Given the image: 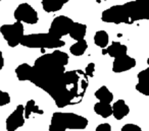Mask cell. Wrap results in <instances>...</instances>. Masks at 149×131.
Masks as SVG:
<instances>
[{
  "mask_svg": "<svg viewBox=\"0 0 149 131\" xmlns=\"http://www.w3.org/2000/svg\"><path fill=\"white\" fill-rule=\"evenodd\" d=\"M65 66L54 56L53 53L45 54L35 60L32 65L30 80L37 88L47 92L53 100L65 90L63 73Z\"/></svg>",
  "mask_w": 149,
  "mask_h": 131,
  "instance_id": "6da1fadb",
  "label": "cell"
},
{
  "mask_svg": "<svg viewBox=\"0 0 149 131\" xmlns=\"http://www.w3.org/2000/svg\"><path fill=\"white\" fill-rule=\"evenodd\" d=\"M63 84L72 97V105H78L85 97L89 86V77L84 70H70L63 73Z\"/></svg>",
  "mask_w": 149,
  "mask_h": 131,
  "instance_id": "7a4b0ae2",
  "label": "cell"
},
{
  "mask_svg": "<svg viewBox=\"0 0 149 131\" xmlns=\"http://www.w3.org/2000/svg\"><path fill=\"white\" fill-rule=\"evenodd\" d=\"M89 121L86 117L70 112H54L48 131L84 130L87 128Z\"/></svg>",
  "mask_w": 149,
  "mask_h": 131,
  "instance_id": "3957f363",
  "label": "cell"
},
{
  "mask_svg": "<svg viewBox=\"0 0 149 131\" xmlns=\"http://www.w3.org/2000/svg\"><path fill=\"white\" fill-rule=\"evenodd\" d=\"M19 45L30 49H58L63 47L65 42L49 33H40L25 35Z\"/></svg>",
  "mask_w": 149,
  "mask_h": 131,
  "instance_id": "277c9868",
  "label": "cell"
},
{
  "mask_svg": "<svg viewBox=\"0 0 149 131\" xmlns=\"http://www.w3.org/2000/svg\"><path fill=\"white\" fill-rule=\"evenodd\" d=\"M101 21L107 23H114V25H120V23L132 25L125 3L113 5L103 10L101 13Z\"/></svg>",
  "mask_w": 149,
  "mask_h": 131,
  "instance_id": "5b68a950",
  "label": "cell"
},
{
  "mask_svg": "<svg viewBox=\"0 0 149 131\" xmlns=\"http://www.w3.org/2000/svg\"><path fill=\"white\" fill-rule=\"evenodd\" d=\"M0 33L10 48H15L21 44L25 36V28L22 23L15 21L10 25H2L0 27Z\"/></svg>",
  "mask_w": 149,
  "mask_h": 131,
  "instance_id": "8992f818",
  "label": "cell"
},
{
  "mask_svg": "<svg viewBox=\"0 0 149 131\" xmlns=\"http://www.w3.org/2000/svg\"><path fill=\"white\" fill-rule=\"evenodd\" d=\"M15 21L27 25H36L39 21V15L32 5L29 3H21L17 6L13 12Z\"/></svg>",
  "mask_w": 149,
  "mask_h": 131,
  "instance_id": "52a82bcc",
  "label": "cell"
},
{
  "mask_svg": "<svg viewBox=\"0 0 149 131\" xmlns=\"http://www.w3.org/2000/svg\"><path fill=\"white\" fill-rule=\"evenodd\" d=\"M72 23H74V21L70 17H65V15H58L54 17L53 21H51L48 33L58 39H61L62 37L68 35L72 27Z\"/></svg>",
  "mask_w": 149,
  "mask_h": 131,
  "instance_id": "ba28073f",
  "label": "cell"
},
{
  "mask_svg": "<svg viewBox=\"0 0 149 131\" xmlns=\"http://www.w3.org/2000/svg\"><path fill=\"white\" fill-rule=\"evenodd\" d=\"M26 119L24 117V105H17L15 111L9 115L5 121L6 131H17L25 125Z\"/></svg>",
  "mask_w": 149,
  "mask_h": 131,
  "instance_id": "9c48e42d",
  "label": "cell"
},
{
  "mask_svg": "<svg viewBox=\"0 0 149 131\" xmlns=\"http://www.w3.org/2000/svg\"><path fill=\"white\" fill-rule=\"evenodd\" d=\"M136 59L127 54V55H124L122 57L113 59V62H112V71L114 73H123V72H126L133 69L136 66Z\"/></svg>",
  "mask_w": 149,
  "mask_h": 131,
  "instance_id": "30bf717a",
  "label": "cell"
},
{
  "mask_svg": "<svg viewBox=\"0 0 149 131\" xmlns=\"http://www.w3.org/2000/svg\"><path fill=\"white\" fill-rule=\"evenodd\" d=\"M128 53V47L124 44H122L120 42H112L110 45H108L106 48L102 49V54L103 55H106L107 54L109 57L113 58H118V57H122L124 55H127Z\"/></svg>",
  "mask_w": 149,
  "mask_h": 131,
  "instance_id": "8fae6325",
  "label": "cell"
},
{
  "mask_svg": "<svg viewBox=\"0 0 149 131\" xmlns=\"http://www.w3.org/2000/svg\"><path fill=\"white\" fill-rule=\"evenodd\" d=\"M137 78L138 82L135 86L136 90L144 96L149 97V68L139 72Z\"/></svg>",
  "mask_w": 149,
  "mask_h": 131,
  "instance_id": "7c38bea8",
  "label": "cell"
},
{
  "mask_svg": "<svg viewBox=\"0 0 149 131\" xmlns=\"http://www.w3.org/2000/svg\"><path fill=\"white\" fill-rule=\"evenodd\" d=\"M112 109V115L111 116L114 117V119L120 121L127 117L130 113V107L128 106L126 102L124 100H118L111 105Z\"/></svg>",
  "mask_w": 149,
  "mask_h": 131,
  "instance_id": "4fadbf2b",
  "label": "cell"
},
{
  "mask_svg": "<svg viewBox=\"0 0 149 131\" xmlns=\"http://www.w3.org/2000/svg\"><path fill=\"white\" fill-rule=\"evenodd\" d=\"M86 35H87V26L84 25V23L74 21L72 29H70V33H68V36L72 40L77 42L85 39Z\"/></svg>",
  "mask_w": 149,
  "mask_h": 131,
  "instance_id": "5bb4252c",
  "label": "cell"
},
{
  "mask_svg": "<svg viewBox=\"0 0 149 131\" xmlns=\"http://www.w3.org/2000/svg\"><path fill=\"white\" fill-rule=\"evenodd\" d=\"M68 1L70 0H41V5L46 12L52 13L59 11Z\"/></svg>",
  "mask_w": 149,
  "mask_h": 131,
  "instance_id": "9a60e30c",
  "label": "cell"
},
{
  "mask_svg": "<svg viewBox=\"0 0 149 131\" xmlns=\"http://www.w3.org/2000/svg\"><path fill=\"white\" fill-rule=\"evenodd\" d=\"M94 96L98 100V102L101 103H107V104H111L113 101V94L108 90L107 86L102 85L94 92Z\"/></svg>",
  "mask_w": 149,
  "mask_h": 131,
  "instance_id": "2e32d148",
  "label": "cell"
},
{
  "mask_svg": "<svg viewBox=\"0 0 149 131\" xmlns=\"http://www.w3.org/2000/svg\"><path fill=\"white\" fill-rule=\"evenodd\" d=\"M33 114L43 115L44 111L39 108L37 103L34 100H29L26 106H24V117H25V119H30Z\"/></svg>",
  "mask_w": 149,
  "mask_h": 131,
  "instance_id": "e0dca14e",
  "label": "cell"
},
{
  "mask_svg": "<svg viewBox=\"0 0 149 131\" xmlns=\"http://www.w3.org/2000/svg\"><path fill=\"white\" fill-rule=\"evenodd\" d=\"M31 71H32V65L28 63H22L15 68V72L17 75V79L19 81H29L30 76H31Z\"/></svg>",
  "mask_w": 149,
  "mask_h": 131,
  "instance_id": "ac0fdd59",
  "label": "cell"
},
{
  "mask_svg": "<svg viewBox=\"0 0 149 131\" xmlns=\"http://www.w3.org/2000/svg\"><path fill=\"white\" fill-rule=\"evenodd\" d=\"M94 112L96 115L102 117V118H108L112 115L111 105L107 103L97 102L94 105Z\"/></svg>",
  "mask_w": 149,
  "mask_h": 131,
  "instance_id": "d6986e66",
  "label": "cell"
},
{
  "mask_svg": "<svg viewBox=\"0 0 149 131\" xmlns=\"http://www.w3.org/2000/svg\"><path fill=\"white\" fill-rule=\"evenodd\" d=\"M94 44H95L97 47L104 49L108 46L109 43V36H108L107 32L103 31V30H100L97 31L94 35Z\"/></svg>",
  "mask_w": 149,
  "mask_h": 131,
  "instance_id": "ffe728a7",
  "label": "cell"
},
{
  "mask_svg": "<svg viewBox=\"0 0 149 131\" xmlns=\"http://www.w3.org/2000/svg\"><path fill=\"white\" fill-rule=\"evenodd\" d=\"M88 49V43L85 39L81 41H77L74 44H72L70 47V52L74 56H82L85 54V52Z\"/></svg>",
  "mask_w": 149,
  "mask_h": 131,
  "instance_id": "44dd1931",
  "label": "cell"
},
{
  "mask_svg": "<svg viewBox=\"0 0 149 131\" xmlns=\"http://www.w3.org/2000/svg\"><path fill=\"white\" fill-rule=\"evenodd\" d=\"M10 103V96L7 92L0 90V107L6 106Z\"/></svg>",
  "mask_w": 149,
  "mask_h": 131,
  "instance_id": "7402d4cb",
  "label": "cell"
},
{
  "mask_svg": "<svg viewBox=\"0 0 149 131\" xmlns=\"http://www.w3.org/2000/svg\"><path fill=\"white\" fill-rule=\"evenodd\" d=\"M120 131H142L141 127L137 124H133V123H128V124H125L122 127Z\"/></svg>",
  "mask_w": 149,
  "mask_h": 131,
  "instance_id": "603a6c76",
  "label": "cell"
},
{
  "mask_svg": "<svg viewBox=\"0 0 149 131\" xmlns=\"http://www.w3.org/2000/svg\"><path fill=\"white\" fill-rule=\"evenodd\" d=\"M84 72H85V74L88 76V77H93L94 72H95V63H93V62H90V63L86 66Z\"/></svg>",
  "mask_w": 149,
  "mask_h": 131,
  "instance_id": "cb8c5ba5",
  "label": "cell"
},
{
  "mask_svg": "<svg viewBox=\"0 0 149 131\" xmlns=\"http://www.w3.org/2000/svg\"><path fill=\"white\" fill-rule=\"evenodd\" d=\"M95 131H112L111 125L109 123H101V124L97 125Z\"/></svg>",
  "mask_w": 149,
  "mask_h": 131,
  "instance_id": "d4e9b609",
  "label": "cell"
},
{
  "mask_svg": "<svg viewBox=\"0 0 149 131\" xmlns=\"http://www.w3.org/2000/svg\"><path fill=\"white\" fill-rule=\"evenodd\" d=\"M3 67H4V57H3L2 52L0 51V71L2 70Z\"/></svg>",
  "mask_w": 149,
  "mask_h": 131,
  "instance_id": "484cf974",
  "label": "cell"
},
{
  "mask_svg": "<svg viewBox=\"0 0 149 131\" xmlns=\"http://www.w3.org/2000/svg\"><path fill=\"white\" fill-rule=\"evenodd\" d=\"M138 2H140L141 4H143L144 6H147V0H137Z\"/></svg>",
  "mask_w": 149,
  "mask_h": 131,
  "instance_id": "4316f807",
  "label": "cell"
},
{
  "mask_svg": "<svg viewBox=\"0 0 149 131\" xmlns=\"http://www.w3.org/2000/svg\"><path fill=\"white\" fill-rule=\"evenodd\" d=\"M0 1H2V0H0Z\"/></svg>",
  "mask_w": 149,
  "mask_h": 131,
  "instance_id": "83f0119b",
  "label": "cell"
}]
</instances>
